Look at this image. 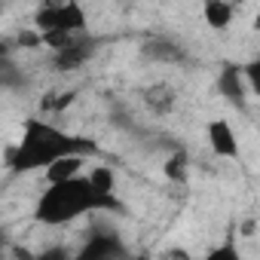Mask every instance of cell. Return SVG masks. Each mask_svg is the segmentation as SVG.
<instances>
[{"mask_svg":"<svg viewBox=\"0 0 260 260\" xmlns=\"http://www.w3.org/2000/svg\"><path fill=\"white\" fill-rule=\"evenodd\" d=\"M71 153H83V156H95L98 147L92 138H80L71 135L64 128L52 125L49 119L31 116L22 125V138L7 150L4 162L13 175H28V172H43L46 166H52L61 156Z\"/></svg>","mask_w":260,"mask_h":260,"instance_id":"cell-1","label":"cell"},{"mask_svg":"<svg viewBox=\"0 0 260 260\" xmlns=\"http://www.w3.org/2000/svg\"><path fill=\"white\" fill-rule=\"evenodd\" d=\"M89 211H125V205L116 193H101L86 172L64 181H49L34 205V217L46 226H64Z\"/></svg>","mask_w":260,"mask_h":260,"instance_id":"cell-2","label":"cell"},{"mask_svg":"<svg viewBox=\"0 0 260 260\" xmlns=\"http://www.w3.org/2000/svg\"><path fill=\"white\" fill-rule=\"evenodd\" d=\"M34 28L43 31H68V34H80L89 28V16L83 10L80 0H43L37 16H34Z\"/></svg>","mask_w":260,"mask_h":260,"instance_id":"cell-3","label":"cell"},{"mask_svg":"<svg viewBox=\"0 0 260 260\" xmlns=\"http://www.w3.org/2000/svg\"><path fill=\"white\" fill-rule=\"evenodd\" d=\"M98 46H101V40L98 37H92V34H77L68 46H61V49H55L52 52V71H58V74H71V71H80L83 64H89L92 58H95V52H98Z\"/></svg>","mask_w":260,"mask_h":260,"instance_id":"cell-4","label":"cell"},{"mask_svg":"<svg viewBox=\"0 0 260 260\" xmlns=\"http://www.w3.org/2000/svg\"><path fill=\"white\" fill-rule=\"evenodd\" d=\"M128 248L122 245L119 233L116 230H104V226H95L89 233V242L80 248V257L83 260H113V257H125Z\"/></svg>","mask_w":260,"mask_h":260,"instance_id":"cell-5","label":"cell"},{"mask_svg":"<svg viewBox=\"0 0 260 260\" xmlns=\"http://www.w3.org/2000/svg\"><path fill=\"white\" fill-rule=\"evenodd\" d=\"M217 92H220L233 107H239V110L248 107V95H251V89H248V83H245L242 64L226 61V64L220 68V74H217Z\"/></svg>","mask_w":260,"mask_h":260,"instance_id":"cell-6","label":"cell"},{"mask_svg":"<svg viewBox=\"0 0 260 260\" xmlns=\"http://www.w3.org/2000/svg\"><path fill=\"white\" fill-rule=\"evenodd\" d=\"M205 138H208V147H211L214 156H220V159H239L242 147H239L236 128L230 125V119H211L205 125Z\"/></svg>","mask_w":260,"mask_h":260,"instance_id":"cell-7","label":"cell"},{"mask_svg":"<svg viewBox=\"0 0 260 260\" xmlns=\"http://www.w3.org/2000/svg\"><path fill=\"white\" fill-rule=\"evenodd\" d=\"M141 58L150 61V64H184L190 55L172 37H150V40L141 43Z\"/></svg>","mask_w":260,"mask_h":260,"instance_id":"cell-8","label":"cell"},{"mask_svg":"<svg viewBox=\"0 0 260 260\" xmlns=\"http://www.w3.org/2000/svg\"><path fill=\"white\" fill-rule=\"evenodd\" d=\"M202 19L211 31H223L233 25L236 10H233L230 0H202Z\"/></svg>","mask_w":260,"mask_h":260,"instance_id":"cell-9","label":"cell"},{"mask_svg":"<svg viewBox=\"0 0 260 260\" xmlns=\"http://www.w3.org/2000/svg\"><path fill=\"white\" fill-rule=\"evenodd\" d=\"M141 98H144L147 110L166 116V113H172V107H175V101H178V92H175L172 86H166V83H153V86H147V89L141 92Z\"/></svg>","mask_w":260,"mask_h":260,"instance_id":"cell-10","label":"cell"},{"mask_svg":"<svg viewBox=\"0 0 260 260\" xmlns=\"http://www.w3.org/2000/svg\"><path fill=\"white\" fill-rule=\"evenodd\" d=\"M86 162H89V156H83V153H71V156L55 159V162H52V166H46L43 172H46V181H64V178L80 175Z\"/></svg>","mask_w":260,"mask_h":260,"instance_id":"cell-11","label":"cell"},{"mask_svg":"<svg viewBox=\"0 0 260 260\" xmlns=\"http://www.w3.org/2000/svg\"><path fill=\"white\" fill-rule=\"evenodd\" d=\"M25 83H28L25 71L10 58V52L4 46H0V89H25Z\"/></svg>","mask_w":260,"mask_h":260,"instance_id":"cell-12","label":"cell"},{"mask_svg":"<svg viewBox=\"0 0 260 260\" xmlns=\"http://www.w3.org/2000/svg\"><path fill=\"white\" fill-rule=\"evenodd\" d=\"M162 175L172 184H187V178H190V159H187V153H172L169 162L162 166Z\"/></svg>","mask_w":260,"mask_h":260,"instance_id":"cell-13","label":"cell"},{"mask_svg":"<svg viewBox=\"0 0 260 260\" xmlns=\"http://www.w3.org/2000/svg\"><path fill=\"white\" fill-rule=\"evenodd\" d=\"M74 98H77V89H71V92H52V95H46L40 101V107H43V113H64V107Z\"/></svg>","mask_w":260,"mask_h":260,"instance_id":"cell-14","label":"cell"},{"mask_svg":"<svg viewBox=\"0 0 260 260\" xmlns=\"http://www.w3.org/2000/svg\"><path fill=\"white\" fill-rule=\"evenodd\" d=\"M16 46H22V49H34V46H43V40H40V31L34 28V31H22L19 37H16Z\"/></svg>","mask_w":260,"mask_h":260,"instance_id":"cell-15","label":"cell"},{"mask_svg":"<svg viewBox=\"0 0 260 260\" xmlns=\"http://www.w3.org/2000/svg\"><path fill=\"white\" fill-rule=\"evenodd\" d=\"M208 260H239V251H236V245H233V242H226V245H220V248L208 251Z\"/></svg>","mask_w":260,"mask_h":260,"instance_id":"cell-16","label":"cell"},{"mask_svg":"<svg viewBox=\"0 0 260 260\" xmlns=\"http://www.w3.org/2000/svg\"><path fill=\"white\" fill-rule=\"evenodd\" d=\"M4 245H7V230L0 226V248H4Z\"/></svg>","mask_w":260,"mask_h":260,"instance_id":"cell-17","label":"cell"}]
</instances>
